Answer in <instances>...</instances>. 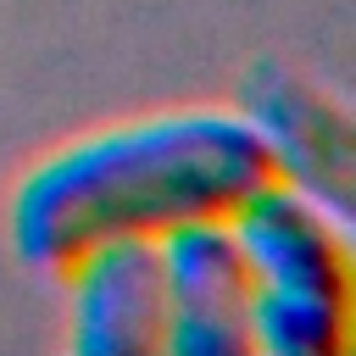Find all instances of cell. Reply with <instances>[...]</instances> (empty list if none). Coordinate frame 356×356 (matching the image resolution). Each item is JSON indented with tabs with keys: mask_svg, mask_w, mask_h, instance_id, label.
<instances>
[{
	"mask_svg": "<svg viewBox=\"0 0 356 356\" xmlns=\"http://www.w3.org/2000/svg\"><path fill=\"white\" fill-rule=\"evenodd\" d=\"M72 350L139 356L161 345V261L156 239H106L72 267Z\"/></svg>",
	"mask_w": 356,
	"mask_h": 356,
	"instance_id": "cell-5",
	"label": "cell"
},
{
	"mask_svg": "<svg viewBox=\"0 0 356 356\" xmlns=\"http://www.w3.org/2000/svg\"><path fill=\"white\" fill-rule=\"evenodd\" d=\"M228 228L250 273V350L328 356L350 306L339 217L273 178L228 211Z\"/></svg>",
	"mask_w": 356,
	"mask_h": 356,
	"instance_id": "cell-2",
	"label": "cell"
},
{
	"mask_svg": "<svg viewBox=\"0 0 356 356\" xmlns=\"http://www.w3.org/2000/svg\"><path fill=\"white\" fill-rule=\"evenodd\" d=\"M161 261V345L178 356L250 350V273L228 217L178 222L156 239Z\"/></svg>",
	"mask_w": 356,
	"mask_h": 356,
	"instance_id": "cell-3",
	"label": "cell"
},
{
	"mask_svg": "<svg viewBox=\"0 0 356 356\" xmlns=\"http://www.w3.org/2000/svg\"><path fill=\"white\" fill-rule=\"evenodd\" d=\"M245 122L256 128L273 178L312 195L317 206H328L334 217L345 211V189H350V122L345 111L306 78H295L278 61H261L245 78Z\"/></svg>",
	"mask_w": 356,
	"mask_h": 356,
	"instance_id": "cell-4",
	"label": "cell"
},
{
	"mask_svg": "<svg viewBox=\"0 0 356 356\" xmlns=\"http://www.w3.org/2000/svg\"><path fill=\"white\" fill-rule=\"evenodd\" d=\"M261 184L273 161L245 111H161L44 156L11 195V245L28 267L67 273L106 239L228 217Z\"/></svg>",
	"mask_w": 356,
	"mask_h": 356,
	"instance_id": "cell-1",
	"label": "cell"
}]
</instances>
